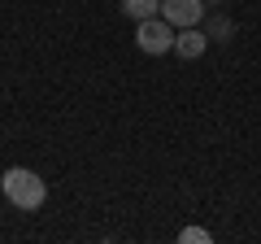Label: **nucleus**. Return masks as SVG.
Listing matches in <instances>:
<instances>
[{"instance_id": "nucleus-1", "label": "nucleus", "mask_w": 261, "mask_h": 244, "mask_svg": "<svg viewBox=\"0 0 261 244\" xmlns=\"http://www.w3.org/2000/svg\"><path fill=\"white\" fill-rule=\"evenodd\" d=\"M0 188H5V197H9V205H18V209H39L48 201V183L35 175V170H27V166H9L5 179H0Z\"/></svg>"}, {"instance_id": "nucleus-2", "label": "nucleus", "mask_w": 261, "mask_h": 244, "mask_svg": "<svg viewBox=\"0 0 261 244\" xmlns=\"http://www.w3.org/2000/svg\"><path fill=\"white\" fill-rule=\"evenodd\" d=\"M174 35H178V31L170 27L166 18H144L140 31H135V44H140V53L161 57V53H170V48H174Z\"/></svg>"}, {"instance_id": "nucleus-3", "label": "nucleus", "mask_w": 261, "mask_h": 244, "mask_svg": "<svg viewBox=\"0 0 261 244\" xmlns=\"http://www.w3.org/2000/svg\"><path fill=\"white\" fill-rule=\"evenodd\" d=\"M161 18L174 31L200 27V22H205V0H161Z\"/></svg>"}, {"instance_id": "nucleus-4", "label": "nucleus", "mask_w": 261, "mask_h": 244, "mask_svg": "<svg viewBox=\"0 0 261 244\" xmlns=\"http://www.w3.org/2000/svg\"><path fill=\"white\" fill-rule=\"evenodd\" d=\"M205 48H209V35L200 27H183L174 35V53L183 57V61H196V57H205Z\"/></svg>"}, {"instance_id": "nucleus-5", "label": "nucleus", "mask_w": 261, "mask_h": 244, "mask_svg": "<svg viewBox=\"0 0 261 244\" xmlns=\"http://www.w3.org/2000/svg\"><path fill=\"white\" fill-rule=\"evenodd\" d=\"M122 13H126V18H135V22L157 18V13H161V0H122Z\"/></svg>"}, {"instance_id": "nucleus-6", "label": "nucleus", "mask_w": 261, "mask_h": 244, "mask_svg": "<svg viewBox=\"0 0 261 244\" xmlns=\"http://www.w3.org/2000/svg\"><path fill=\"white\" fill-rule=\"evenodd\" d=\"M205 35H209V39H218V44H226V39L235 35V22H231V18H209Z\"/></svg>"}, {"instance_id": "nucleus-7", "label": "nucleus", "mask_w": 261, "mask_h": 244, "mask_svg": "<svg viewBox=\"0 0 261 244\" xmlns=\"http://www.w3.org/2000/svg\"><path fill=\"white\" fill-rule=\"evenodd\" d=\"M178 240H183V244H209L214 235H209L205 227H183V231H178Z\"/></svg>"}, {"instance_id": "nucleus-8", "label": "nucleus", "mask_w": 261, "mask_h": 244, "mask_svg": "<svg viewBox=\"0 0 261 244\" xmlns=\"http://www.w3.org/2000/svg\"><path fill=\"white\" fill-rule=\"evenodd\" d=\"M205 5H222V0H205Z\"/></svg>"}]
</instances>
